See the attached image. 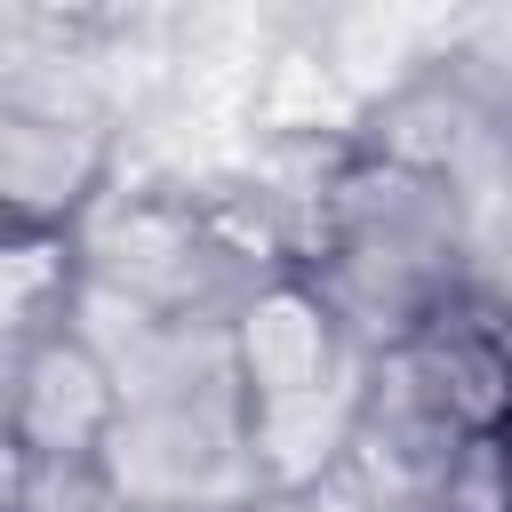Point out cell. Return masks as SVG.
I'll list each match as a JSON object with an SVG mask.
<instances>
[{
    "instance_id": "1",
    "label": "cell",
    "mask_w": 512,
    "mask_h": 512,
    "mask_svg": "<svg viewBox=\"0 0 512 512\" xmlns=\"http://www.w3.org/2000/svg\"><path fill=\"white\" fill-rule=\"evenodd\" d=\"M72 256H80V280L160 320H232V304L256 288L216 240L200 184H168V176H144V184L112 176L96 208L72 224Z\"/></svg>"
},
{
    "instance_id": "2",
    "label": "cell",
    "mask_w": 512,
    "mask_h": 512,
    "mask_svg": "<svg viewBox=\"0 0 512 512\" xmlns=\"http://www.w3.org/2000/svg\"><path fill=\"white\" fill-rule=\"evenodd\" d=\"M224 344H232V376H240V400L248 408L312 400V392H336V384H360L368 376V352L328 320V304L296 272L256 280L232 304Z\"/></svg>"
},
{
    "instance_id": "3",
    "label": "cell",
    "mask_w": 512,
    "mask_h": 512,
    "mask_svg": "<svg viewBox=\"0 0 512 512\" xmlns=\"http://www.w3.org/2000/svg\"><path fill=\"white\" fill-rule=\"evenodd\" d=\"M120 424V376L72 328L40 336L0 376V432L16 456H104Z\"/></svg>"
},
{
    "instance_id": "4",
    "label": "cell",
    "mask_w": 512,
    "mask_h": 512,
    "mask_svg": "<svg viewBox=\"0 0 512 512\" xmlns=\"http://www.w3.org/2000/svg\"><path fill=\"white\" fill-rule=\"evenodd\" d=\"M392 360L408 368V384L424 392V408H432L456 440L504 432V416H512V336H504L472 296H456V304H448L424 336H408Z\"/></svg>"
},
{
    "instance_id": "5",
    "label": "cell",
    "mask_w": 512,
    "mask_h": 512,
    "mask_svg": "<svg viewBox=\"0 0 512 512\" xmlns=\"http://www.w3.org/2000/svg\"><path fill=\"white\" fill-rule=\"evenodd\" d=\"M72 288H80L72 232H24V224H0V376H8L16 352H32L40 336L64 328Z\"/></svg>"
},
{
    "instance_id": "6",
    "label": "cell",
    "mask_w": 512,
    "mask_h": 512,
    "mask_svg": "<svg viewBox=\"0 0 512 512\" xmlns=\"http://www.w3.org/2000/svg\"><path fill=\"white\" fill-rule=\"evenodd\" d=\"M16 512H128L104 456H16Z\"/></svg>"
},
{
    "instance_id": "7",
    "label": "cell",
    "mask_w": 512,
    "mask_h": 512,
    "mask_svg": "<svg viewBox=\"0 0 512 512\" xmlns=\"http://www.w3.org/2000/svg\"><path fill=\"white\" fill-rule=\"evenodd\" d=\"M496 440H504V464H512V416H504V432H496Z\"/></svg>"
},
{
    "instance_id": "8",
    "label": "cell",
    "mask_w": 512,
    "mask_h": 512,
    "mask_svg": "<svg viewBox=\"0 0 512 512\" xmlns=\"http://www.w3.org/2000/svg\"><path fill=\"white\" fill-rule=\"evenodd\" d=\"M0 512H16V504H0Z\"/></svg>"
}]
</instances>
